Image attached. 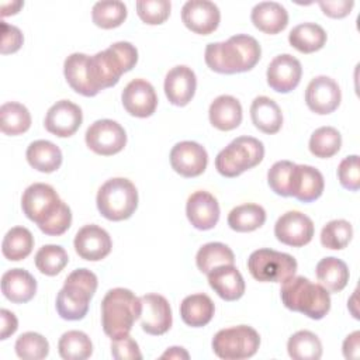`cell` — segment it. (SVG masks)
Here are the masks:
<instances>
[{
    "instance_id": "1",
    "label": "cell",
    "mask_w": 360,
    "mask_h": 360,
    "mask_svg": "<svg viewBox=\"0 0 360 360\" xmlns=\"http://www.w3.org/2000/svg\"><path fill=\"white\" fill-rule=\"evenodd\" d=\"M21 208L28 219L49 236L65 233L72 224V211L55 188L45 183H34L21 197Z\"/></svg>"
},
{
    "instance_id": "2",
    "label": "cell",
    "mask_w": 360,
    "mask_h": 360,
    "mask_svg": "<svg viewBox=\"0 0 360 360\" xmlns=\"http://www.w3.org/2000/svg\"><path fill=\"white\" fill-rule=\"evenodd\" d=\"M262 55L260 44L248 34H236L224 42H211L205 46L207 66L225 75L248 72L256 66Z\"/></svg>"
},
{
    "instance_id": "3",
    "label": "cell",
    "mask_w": 360,
    "mask_h": 360,
    "mask_svg": "<svg viewBox=\"0 0 360 360\" xmlns=\"http://www.w3.org/2000/svg\"><path fill=\"white\" fill-rule=\"evenodd\" d=\"M138 62V51L128 41H118L107 49L89 56L87 70L93 89L98 93L118 83L122 73L131 70Z\"/></svg>"
},
{
    "instance_id": "4",
    "label": "cell",
    "mask_w": 360,
    "mask_h": 360,
    "mask_svg": "<svg viewBox=\"0 0 360 360\" xmlns=\"http://www.w3.org/2000/svg\"><path fill=\"white\" fill-rule=\"evenodd\" d=\"M142 302L131 290L117 287L101 301V323L107 336L118 339L129 335L134 322L141 316Z\"/></svg>"
},
{
    "instance_id": "5",
    "label": "cell",
    "mask_w": 360,
    "mask_h": 360,
    "mask_svg": "<svg viewBox=\"0 0 360 360\" xmlns=\"http://www.w3.org/2000/svg\"><path fill=\"white\" fill-rule=\"evenodd\" d=\"M285 308L301 312L311 319H322L330 309V297L321 284H314L304 276L291 277L280 290Z\"/></svg>"
},
{
    "instance_id": "6",
    "label": "cell",
    "mask_w": 360,
    "mask_h": 360,
    "mask_svg": "<svg viewBox=\"0 0 360 360\" xmlns=\"http://www.w3.org/2000/svg\"><path fill=\"white\" fill-rule=\"evenodd\" d=\"M97 276L89 269H76L65 280L56 297V311L66 321L83 319L97 290Z\"/></svg>"
},
{
    "instance_id": "7",
    "label": "cell",
    "mask_w": 360,
    "mask_h": 360,
    "mask_svg": "<svg viewBox=\"0 0 360 360\" xmlns=\"http://www.w3.org/2000/svg\"><path fill=\"white\" fill-rule=\"evenodd\" d=\"M97 208L110 221L128 219L138 207V191L135 184L125 177L107 180L97 191Z\"/></svg>"
},
{
    "instance_id": "8",
    "label": "cell",
    "mask_w": 360,
    "mask_h": 360,
    "mask_svg": "<svg viewBox=\"0 0 360 360\" xmlns=\"http://www.w3.org/2000/svg\"><path fill=\"white\" fill-rule=\"evenodd\" d=\"M264 146L253 136H238L215 158V169L225 177H236L263 160Z\"/></svg>"
},
{
    "instance_id": "9",
    "label": "cell",
    "mask_w": 360,
    "mask_h": 360,
    "mask_svg": "<svg viewBox=\"0 0 360 360\" xmlns=\"http://www.w3.org/2000/svg\"><path fill=\"white\" fill-rule=\"evenodd\" d=\"M260 346L259 333L248 325L221 329L212 338L214 353L224 360H242L256 354Z\"/></svg>"
},
{
    "instance_id": "10",
    "label": "cell",
    "mask_w": 360,
    "mask_h": 360,
    "mask_svg": "<svg viewBox=\"0 0 360 360\" xmlns=\"http://www.w3.org/2000/svg\"><path fill=\"white\" fill-rule=\"evenodd\" d=\"M248 270L257 281L284 283L294 277L297 260L283 252L273 249H257L248 259Z\"/></svg>"
},
{
    "instance_id": "11",
    "label": "cell",
    "mask_w": 360,
    "mask_h": 360,
    "mask_svg": "<svg viewBox=\"0 0 360 360\" xmlns=\"http://www.w3.org/2000/svg\"><path fill=\"white\" fill-rule=\"evenodd\" d=\"M86 145L97 155L111 156L121 152L127 143V132L114 120H97L86 131Z\"/></svg>"
},
{
    "instance_id": "12",
    "label": "cell",
    "mask_w": 360,
    "mask_h": 360,
    "mask_svg": "<svg viewBox=\"0 0 360 360\" xmlns=\"http://www.w3.org/2000/svg\"><path fill=\"white\" fill-rule=\"evenodd\" d=\"M314 229V222L309 217L300 211H287L277 219L274 235L284 245L301 248L311 242Z\"/></svg>"
},
{
    "instance_id": "13",
    "label": "cell",
    "mask_w": 360,
    "mask_h": 360,
    "mask_svg": "<svg viewBox=\"0 0 360 360\" xmlns=\"http://www.w3.org/2000/svg\"><path fill=\"white\" fill-rule=\"evenodd\" d=\"M208 155L204 146L194 141L177 142L170 150V165L183 177H197L204 173Z\"/></svg>"
},
{
    "instance_id": "14",
    "label": "cell",
    "mask_w": 360,
    "mask_h": 360,
    "mask_svg": "<svg viewBox=\"0 0 360 360\" xmlns=\"http://www.w3.org/2000/svg\"><path fill=\"white\" fill-rule=\"evenodd\" d=\"M342 100L339 84L329 76L314 77L305 90V103L308 108L316 114L333 112Z\"/></svg>"
},
{
    "instance_id": "15",
    "label": "cell",
    "mask_w": 360,
    "mask_h": 360,
    "mask_svg": "<svg viewBox=\"0 0 360 360\" xmlns=\"http://www.w3.org/2000/svg\"><path fill=\"white\" fill-rule=\"evenodd\" d=\"M221 20L218 6L210 0H188L181 8V21L195 34L208 35L214 32Z\"/></svg>"
},
{
    "instance_id": "16",
    "label": "cell",
    "mask_w": 360,
    "mask_h": 360,
    "mask_svg": "<svg viewBox=\"0 0 360 360\" xmlns=\"http://www.w3.org/2000/svg\"><path fill=\"white\" fill-rule=\"evenodd\" d=\"M142 312L141 326L149 335H163L172 326V308L169 301L160 294H145L141 297Z\"/></svg>"
},
{
    "instance_id": "17",
    "label": "cell",
    "mask_w": 360,
    "mask_h": 360,
    "mask_svg": "<svg viewBox=\"0 0 360 360\" xmlns=\"http://www.w3.org/2000/svg\"><path fill=\"white\" fill-rule=\"evenodd\" d=\"M82 121L83 112L77 104L69 100H59L46 111L44 125L48 132L59 138H66L79 129Z\"/></svg>"
},
{
    "instance_id": "18",
    "label": "cell",
    "mask_w": 360,
    "mask_h": 360,
    "mask_svg": "<svg viewBox=\"0 0 360 360\" xmlns=\"http://www.w3.org/2000/svg\"><path fill=\"white\" fill-rule=\"evenodd\" d=\"M122 105L134 117H150L158 105V96L153 86L145 79L131 80L121 94Z\"/></svg>"
},
{
    "instance_id": "19",
    "label": "cell",
    "mask_w": 360,
    "mask_h": 360,
    "mask_svg": "<svg viewBox=\"0 0 360 360\" xmlns=\"http://www.w3.org/2000/svg\"><path fill=\"white\" fill-rule=\"evenodd\" d=\"M302 75L301 62L290 55L281 53L277 55L267 66V84L278 93H290L294 90Z\"/></svg>"
},
{
    "instance_id": "20",
    "label": "cell",
    "mask_w": 360,
    "mask_h": 360,
    "mask_svg": "<svg viewBox=\"0 0 360 360\" xmlns=\"http://www.w3.org/2000/svg\"><path fill=\"white\" fill-rule=\"evenodd\" d=\"M75 250L76 253L90 262H97L104 259L112 248L111 238L105 229L98 225L90 224L80 228L75 236Z\"/></svg>"
},
{
    "instance_id": "21",
    "label": "cell",
    "mask_w": 360,
    "mask_h": 360,
    "mask_svg": "<svg viewBox=\"0 0 360 360\" xmlns=\"http://www.w3.org/2000/svg\"><path fill=\"white\" fill-rule=\"evenodd\" d=\"M186 214L195 229L208 231L212 229L219 219V204L211 193L198 190L187 198Z\"/></svg>"
},
{
    "instance_id": "22",
    "label": "cell",
    "mask_w": 360,
    "mask_h": 360,
    "mask_svg": "<svg viewBox=\"0 0 360 360\" xmlns=\"http://www.w3.org/2000/svg\"><path fill=\"white\" fill-rule=\"evenodd\" d=\"M197 77L191 68L179 65L172 68L165 77V93L173 105H187L194 97Z\"/></svg>"
},
{
    "instance_id": "23",
    "label": "cell",
    "mask_w": 360,
    "mask_h": 360,
    "mask_svg": "<svg viewBox=\"0 0 360 360\" xmlns=\"http://www.w3.org/2000/svg\"><path fill=\"white\" fill-rule=\"evenodd\" d=\"M325 181L322 173L309 165H295L290 180V197L302 202H311L323 193Z\"/></svg>"
},
{
    "instance_id": "24",
    "label": "cell",
    "mask_w": 360,
    "mask_h": 360,
    "mask_svg": "<svg viewBox=\"0 0 360 360\" xmlns=\"http://www.w3.org/2000/svg\"><path fill=\"white\" fill-rule=\"evenodd\" d=\"M210 287L225 301H236L245 292V280L233 264H222L208 274Z\"/></svg>"
},
{
    "instance_id": "25",
    "label": "cell",
    "mask_w": 360,
    "mask_h": 360,
    "mask_svg": "<svg viewBox=\"0 0 360 360\" xmlns=\"http://www.w3.org/2000/svg\"><path fill=\"white\" fill-rule=\"evenodd\" d=\"M1 292L14 304L28 302L37 292V280L24 269L7 270L1 276Z\"/></svg>"
},
{
    "instance_id": "26",
    "label": "cell",
    "mask_w": 360,
    "mask_h": 360,
    "mask_svg": "<svg viewBox=\"0 0 360 360\" xmlns=\"http://www.w3.org/2000/svg\"><path fill=\"white\" fill-rule=\"evenodd\" d=\"M250 20L260 31L277 34L287 27L288 11L277 1H260L252 8Z\"/></svg>"
},
{
    "instance_id": "27",
    "label": "cell",
    "mask_w": 360,
    "mask_h": 360,
    "mask_svg": "<svg viewBox=\"0 0 360 360\" xmlns=\"http://www.w3.org/2000/svg\"><path fill=\"white\" fill-rule=\"evenodd\" d=\"M210 122L219 131H231L242 122V105L233 96H218L208 110Z\"/></svg>"
},
{
    "instance_id": "28",
    "label": "cell",
    "mask_w": 360,
    "mask_h": 360,
    "mask_svg": "<svg viewBox=\"0 0 360 360\" xmlns=\"http://www.w3.org/2000/svg\"><path fill=\"white\" fill-rule=\"evenodd\" d=\"M250 118L255 127L264 134H276L283 125V112L278 104L266 96H259L252 101Z\"/></svg>"
},
{
    "instance_id": "29",
    "label": "cell",
    "mask_w": 360,
    "mask_h": 360,
    "mask_svg": "<svg viewBox=\"0 0 360 360\" xmlns=\"http://www.w3.org/2000/svg\"><path fill=\"white\" fill-rule=\"evenodd\" d=\"M215 307L212 300L202 292L187 295L180 304V316L191 328L205 326L214 316Z\"/></svg>"
},
{
    "instance_id": "30",
    "label": "cell",
    "mask_w": 360,
    "mask_h": 360,
    "mask_svg": "<svg viewBox=\"0 0 360 360\" xmlns=\"http://www.w3.org/2000/svg\"><path fill=\"white\" fill-rule=\"evenodd\" d=\"M87 60H89V55L82 52H75L69 55L63 63V73H65L66 82L76 93L86 97H93L98 93L93 89L90 83Z\"/></svg>"
},
{
    "instance_id": "31",
    "label": "cell",
    "mask_w": 360,
    "mask_h": 360,
    "mask_svg": "<svg viewBox=\"0 0 360 360\" xmlns=\"http://www.w3.org/2000/svg\"><path fill=\"white\" fill-rule=\"evenodd\" d=\"M25 156L30 166L42 173H52L62 165V152L59 146L45 139L31 142L27 148Z\"/></svg>"
},
{
    "instance_id": "32",
    "label": "cell",
    "mask_w": 360,
    "mask_h": 360,
    "mask_svg": "<svg viewBox=\"0 0 360 360\" xmlns=\"http://www.w3.org/2000/svg\"><path fill=\"white\" fill-rule=\"evenodd\" d=\"M315 274L321 285L330 292L342 291L346 287L350 276L347 264L333 256L321 259L316 264Z\"/></svg>"
},
{
    "instance_id": "33",
    "label": "cell",
    "mask_w": 360,
    "mask_h": 360,
    "mask_svg": "<svg viewBox=\"0 0 360 360\" xmlns=\"http://www.w3.org/2000/svg\"><path fill=\"white\" fill-rule=\"evenodd\" d=\"M326 32L316 22H301L288 34V42L302 53L319 51L326 44Z\"/></svg>"
},
{
    "instance_id": "34",
    "label": "cell",
    "mask_w": 360,
    "mask_h": 360,
    "mask_svg": "<svg viewBox=\"0 0 360 360\" xmlns=\"http://www.w3.org/2000/svg\"><path fill=\"white\" fill-rule=\"evenodd\" d=\"M266 222V211L262 205L246 202L231 210L228 225L236 232H252Z\"/></svg>"
},
{
    "instance_id": "35",
    "label": "cell",
    "mask_w": 360,
    "mask_h": 360,
    "mask_svg": "<svg viewBox=\"0 0 360 360\" xmlns=\"http://www.w3.org/2000/svg\"><path fill=\"white\" fill-rule=\"evenodd\" d=\"M34 248V236L30 229L24 226H14L7 231L3 238L1 252L3 256L11 262L25 259Z\"/></svg>"
},
{
    "instance_id": "36",
    "label": "cell",
    "mask_w": 360,
    "mask_h": 360,
    "mask_svg": "<svg viewBox=\"0 0 360 360\" xmlns=\"http://www.w3.org/2000/svg\"><path fill=\"white\" fill-rule=\"evenodd\" d=\"M31 127V114L20 103L8 101L0 107V129L6 135H20Z\"/></svg>"
},
{
    "instance_id": "37",
    "label": "cell",
    "mask_w": 360,
    "mask_h": 360,
    "mask_svg": "<svg viewBox=\"0 0 360 360\" xmlns=\"http://www.w3.org/2000/svg\"><path fill=\"white\" fill-rule=\"evenodd\" d=\"M197 267L201 273L208 274L212 269L222 264H233L235 255L229 246L221 242H210L202 245L195 256Z\"/></svg>"
},
{
    "instance_id": "38",
    "label": "cell",
    "mask_w": 360,
    "mask_h": 360,
    "mask_svg": "<svg viewBox=\"0 0 360 360\" xmlns=\"http://www.w3.org/2000/svg\"><path fill=\"white\" fill-rule=\"evenodd\" d=\"M287 350L294 360H318L322 356V343L311 330H298L288 339Z\"/></svg>"
},
{
    "instance_id": "39",
    "label": "cell",
    "mask_w": 360,
    "mask_h": 360,
    "mask_svg": "<svg viewBox=\"0 0 360 360\" xmlns=\"http://www.w3.org/2000/svg\"><path fill=\"white\" fill-rule=\"evenodd\" d=\"M58 352L65 360H84L93 353L90 338L82 330H68L58 342Z\"/></svg>"
},
{
    "instance_id": "40",
    "label": "cell",
    "mask_w": 360,
    "mask_h": 360,
    "mask_svg": "<svg viewBox=\"0 0 360 360\" xmlns=\"http://www.w3.org/2000/svg\"><path fill=\"white\" fill-rule=\"evenodd\" d=\"M127 6L120 0H104L94 3L91 18L97 27L110 30L121 25L127 18Z\"/></svg>"
},
{
    "instance_id": "41",
    "label": "cell",
    "mask_w": 360,
    "mask_h": 360,
    "mask_svg": "<svg viewBox=\"0 0 360 360\" xmlns=\"http://www.w3.org/2000/svg\"><path fill=\"white\" fill-rule=\"evenodd\" d=\"M342 146V135L333 127H321L309 138V150L316 158H332Z\"/></svg>"
},
{
    "instance_id": "42",
    "label": "cell",
    "mask_w": 360,
    "mask_h": 360,
    "mask_svg": "<svg viewBox=\"0 0 360 360\" xmlns=\"http://www.w3.org/2000/svg\"><path fill=\"white\" fill-rule=\"evenodd\" d=\"M68 262L69 256L59 245H44L35 255V266L45 276L59 274Z\"/></svg>"
},
{
    "instance_id": "43",
    "label": "cell",
    "mask_w": 360,
    "mask_h": 360,
    "mask_svg": "<svg viewBox=\"0 0 360 360\" xmlns=\"http://www.w3.org/2000/svg\"><path fill=\"white\" fill-rule=\"evenodd\" d=\"M353 236V226L346 219L329 221L321 231V243L323 248L339 250L349 245Z\"/></svg>"
},
{
    "instance_id": "44",
    "label": "cell",
    "mask_w": 360,
    "mask_h": 360,
    "mask_svg": "<svg viewBox=\"0 0 360 360\" xmlns=\"http://www.w3.org/2000/svg\"><path fill=\"white\" fill-rule=\"evenodd\" d=\"M15 353L24 360H41L48 356L49 343L37 332H25L15 340Z\"/></svg>"
},
{
    "instance_id": "45",
    "label": "cell",
    "mask_w": 360,
    "mask_h": 360,
    "mask_svg": "<svg viewBox=\"0 0 360 360\" xmlns=\"http://www.w3.org/2000/svg\"><path fill=\"white\" fill-rule=\"evenodd\" d=\"M172 4L169 0H138L136 13L139 18L149 24L156 25L165 22L170 15Z\"/></svg>"
},
{
    "instance_id": "46",
    "label": "cell",
    "mask_w": 360,
    "mask_h": 360,
    "mask_svg": "<svg viewBox=\"0 0 360 360\" xmlns=\"http://www.w3.org/2000/svg\"><path fill=\"white\" fill-rule=\"evenodd\" d=\"M295 163L290 160L276 162L267 172V183L270 188L283 197H290V180Z\"/></svg>"
},
{
    "instance_id": "47",
    "label": "cell",
    "mask_w": 360,
    "mask_h": 360,
    "mask_svg": "<svg viewBox=\"0 0 360 360\" xmlns=\"http://www.w3.org/2000/svg\"><path fill=\"white\" fill-rule=\"evenodd\" d=\"M338 177L345 188L350 191H357L360 188V165L357 155L346 156L339 163Z\"/></svg>"
},
{
    "instance_id": "48",
    "label": "cell",
    "mask_w": 360,
    "mask_h": 360,
    "mask_svg": "<svg viewBox=\"0 0 360 360\" xmlns=\"http://www.w3.org/2000/svg\"><path fill=\"white\" fill-rule=\"evenodd\" d=\"M111 354L117 360H141L142 353L138 343L129 336H122L112 339L111 342Z\"/></svg>"
},
{
    "instance_id": "49",
    "label": "cell",
    "mask_w": 360,
    "mask_h": 360,
    "mask_svg": "<svg viewBox=\"0 0 360 360\" xmlns=\"http://www.w3.org/2000/svg\"><path fill=\"white\" fill-rule=\"evenodd\" d=\"M24 37L20 28L15 25L7 24L6 21H1V53H14L17 52L22 45Z\"/></svg>"
},
{
    "instance_id": "50",
    "label": "cell",
    "mask_w": 360,
    "mask_h": 360,
    "mask_svg": "<svg viewBox=\"0 0 360 360\" xmlns=\"http://www.w3.org/2000/svg\"><path fill=\"white\" fill-rule=\"evenodd\" d=\"M318 4L322 8L323 14L332 18H342L352 11L354 1L353 0H326V1L321 0L318 1Z\"/></svg>"
},
{
    "instance_id": "51",
    "label": "cell",
    "mask_w": 360,
    "mask_h": 360,
    "mask_svg": "<svg viewBox=\"0 0 360 360\" xmlns=\"http://www.w3.org/2000/svg\"><path fill=\"white\" fill-rule=\"evenodd\" d=\"M343 356L345 359H359L360 357V332L354 330L350 335L346 336V339L343 340Z\"/></svg>"
},
{
    "instance_id": "52",
    "label": "cell",
    "mask_w": 360,
    "mask_h": 360,
    "mask_svg": "<svg viewBox=\"0 0 360 360\" xmlns=\"http://www.w3.org/2000/svg\"><path fill=\"white\" fill-rule=\"evenodd\" d=\"M0 318H1V333H0V339L4 340V339H7L8 336H11V335L17 330V328H18V321H17V316H15L11 311H8V309H6V308H3V309L0 311Z\"/></svg>"
},
{
    "instance_id": "53",
    "label": "cell",
    "mask_w": 360,
    "mask_h": 360,
    "mask_svg": "<svg viewBox=\"0 0 360 360\" xmlns=\"http://www.w3.org/2000/svg\"><path fill=\"white\" fill-rule=\"evenodd\" d=\"M24 6V1L21 0H11V1H3L1 3V15L7 17L11 14H15L20 11V8Z\"/></svg>"
},
{
    "instance_id": "54",
    "label": "cell",
    "mask_w": 360,
    "mask_h": 360,
    "mask_svg": "<svg viewBox=\"0 0 360 360\" xmlns=\"http://www.w3.org/2000/svg\"><path fill=\"white\" fill-rule=\"evenodd\" d=\"M160 357L162 359H188L190 354L183 347L173 346V347H169Z\"/></svg>"
}]
</instances>
